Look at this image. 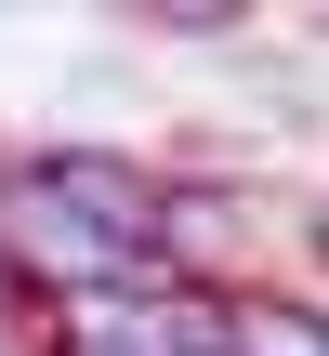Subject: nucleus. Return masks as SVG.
<instances>
[{"instance_id": "obj_3", "label": "nucleus", "mask_w": 329, "mask_h": 356, "mask_svg": "<svg viewBox=\"0 0 329 356\" xmlns=\"http://www.w3.org/2000/svg\"><path fill=\"white\" fill-rule=\"evenodd\" d=\"M0 343H40V330H26V304H13V277H0Z\"/></svg>"}, {"instance_id": "obj_1", "label": "nucleus", "mask_w": 329, "mask_h": 356, "mask_svg": "<svg viewBox=\"0 0 329 356\" xmlns=\"http://www.w3.org/2000/svg\"><path fill=\"white\" fill-rule=\"evenodd\" d=\"M13 185L40 211H66L79 238H106V251H145V225H158V172L119 159V145H40V159H13Z\"/></svg>"}, {"instance_id": "obj_2", "label": "nucleus", "mask_w": 329, "mask_h": 356, "mask_svg": "<svg viewBox=\"0 0 329 356\" xmlns=\"http://www.w3.org/2000/svg\"><path fill=\"white\" fill-rule=\"evenodd\" d=\"M224 356H317V304H303V291H251V304H224Z\"/></svg>"}]
</instances>
